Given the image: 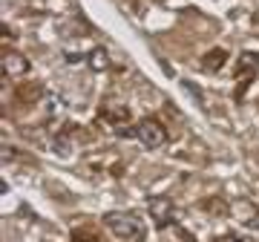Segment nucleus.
<instances>
[{"instance_id": "f257e3e1", "label": "nucleus", "mask_w": 259, "mask_h": 242, "mask_svg": "<svg viewBox=\"0 0 259 242\" xmlns=\"http://www.w3.org/2000/svg\"><path fill=\"white\" fill-rule=\"evenodd\" d=\"M104 225L110 228L118 239H133V242H144L147 231H144V222H141L139 214L133 211H110L104 216Z\"/></svg>"}, {"instance_id": "f03ea898", "label": "nucleus", "mask_w": 259, "mask_h": 242, "mask_svg": "<svg viewBox=\"0 0 259 242\" xmlns=\"http://www.w3.org/2000/svg\"><path fill=\"white\" fill-rule=\"evenodd\" d=\"M124 136H133L136 141H141L147 150H156L161 147L167 141V130H164V124L156 118H141L136 127H130V130H124Z\"/></svg>"}, {"instance_id": "7ed1b4c3", "label": "nucleus", "mask_w": 259, "mask_h": 242, "mask_svg": "<svg viewBox=\"0 0 259 242\" xmlns=\"http://www.w3.org/2000/svg\"><path fill=\"white\" fill-rule=\"evenodd\" d=\"M233 72H236V93H233V98L242 101L245 93H248V87L253 84V78L259 72V52H242Z\"/></svg>"}, {"instance_id": "20e7f679", "label": "nucleus", "mask_w": 259, "mask_h": 242, "mask_svg": "<svg viewBox=\"0 0 259 242\" xmlns=\"http://www.w3.org/2000/svg\"><path fill=\"white\" fill-rule=\"evenodd\" d=\"M147 211H150V216H153V222H156L161 231H164L167 225L176 222V208H173V202H170L167 196H150Z\"/></svg>"}, {"instance_id": "39448f33", "label": "nucleus", "mask_w": 259, "mask_h": 242, "mask_svg": "<svg viewBox=\"0 0 259 242\" xmlns=\"http://www.w3.org/2000/svg\"><path fill=\"white\" fill-rule=\"evenodd\" d=\"M32 69L29 58H23L20 52H6L3 55V75L6 78H23V75Z\"/></svg>"}, {"instance_id": "423d86ee", "label": "nucleus", "mask_w": 259, "mask_h": 242, "mask_svg": "<svg viewBox=\"0 0 259 242\" xmlns=\"http://www.w3.org/2000/svg\"><path fill=\"white\" fill-rule=\"evenodd\" d=\"M44 95V84H37V81H29V84H20L15 90V104H35L37 98Z\"/></svg>"}, {"instance_id": "0eeeda50", "label": "nucleus", "mask_w": 259, "mask_h": 242, "mask_svg": "<svg viewBox=\"0 0 259 242\" xmlns=\"http://www.w3.org/2000/svg\"><path fill=\"white\" fill-rule=\"evenodd\" d=\"M225 64H228V52H225V49H219V47L210 49V52L202 58V69H204V72H219Z\"/></svg>"}, {"instance_id": "6e6552de", "label": "nucleus", "mask_w": 259, "mask_h": 242, "mask_svg": "<svg viewBox=\"0 0 259 242\" xmlns=\"http://www.w3.org/2000/svg\"><path fill=\"white\" fill-rule=\"evenodd\" d=\"M87 64H90V69H95V72L110 69V55H107V49H104V47L90 49V52H87Z\"/></svg>"}, {"instance_id": "1a4fd4ad", "label": "nucleus", "mask_w": 259, "mask_h": 242, "mask_svg": "<svg viewBox=\"0 0 259 242\" xmlns=\"http://www.w3.org/2000/svg\"><path fill=\"white\" fill-rule=\"evenodd\" d=\"M101 118L115 121V124H118V121H127L130 118V110H127V107H110V104H107V107L101 110Z\"/></svg>"}, {"instance_id": "9d476101", "label": "nucleus", "mask_w": 259, "mask_h": 242, "mask_svg": "<svg viewBox=\"0 0 259 242\" xmlns=\"http://www.w3.org/2000/svg\"><path fill=\"white\" fill-rule=\"evenodd\" d=\"M98 242V233L93 231V228H78V231H72V242Z\"/></svg>"}, {"instance_id": "9b49d317", "label": "nucleus", "mask_w": 259, "mask_h": 242, "mask_svg": "<svg viewBox=\"0 0 259 242\" xmlns=\"http://www.w3.org/2000/svg\"><path fill=\"white\" fill-rule=\"evenodd\" d=\"M213 242H242L236 233H225V236H219V239H213Z\"/></svg>"}, {"instance_id": "f8f14e48", "label": "nucleus", "mask_w": 259, "mask_h": 242, "mask_svg": "<svg viewBox=\"0 0 259 242\" xmlns=\"http://www.w3.org/2000/svg\"><path fill=\"white\" fill-rule=\"evenodd\" d=\"M158 3H161V0H158Z\"/></svg>"}]
</instances>
